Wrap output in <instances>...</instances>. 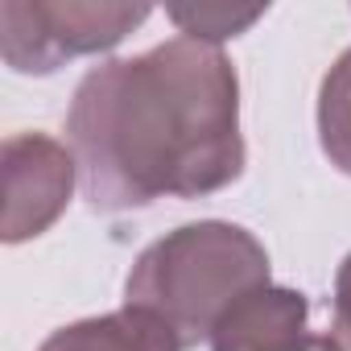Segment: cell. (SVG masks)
<instances>
[{"instance_id":"cell-1","label":"cell","mask_w":351,"mask_h":351,"mask_svg":"<svg viewBox=\"0 0 351 351\" xmlns=\"http://www.w3.org/2000/svg\"><path fill=\"white\" fill-rule=\"evenodd\" d=\"M66 136L95 211L215 195L244 173L236 66L195 38L91 66L75 87Z\"/></svg>"},{"instance_id":"cell-2","label":"cell","mask_w":351,"mask_h":351,"mask_svg":"<svg viewBox=\"0 0 351 351\" xmlns=\"http://www.w3.org/2000/svg\"><path fill=\"white\" fill-rule=\"evenodd\" d=\"M261 285H269L265 244L240 223L203 219L161 236L136 256L124 281V302L153 314L182 351H191Z\"/></svg>"},{"instance_id":"cell-3","label":"cell","mask_w":351,"mask_h":351,"mask_svg":"<svg viewBox=\"0 0 351 351\" xmlns=\"http://www.w3.org/2000/svg\"><path fill=\"white\" fill-rule=\"evenodd\" d=\"M153 9L149 5H0V54L17 75H54L79 54L120 46Z\"/></svg>"},{"instance_id":"cell-4","label":"cell","mask_w":351,"mask_h":351,"mask_svg":"<svg viewBox=\"0 0 351 351\" xmlns=\"http://www.w3.org/2000/svg\"><path fill=\"white\" fill-rule=\"evenodd\" d=\"M0 182H5L0 236H5V244H21L58 223L75 195L79 165L75 153L54 136L17 132L0 145Z\"/></svg>"},{"instance_id":"cell-5","label":"cell","mask_w":351,"mask_h":351,"mask_svg":"<svg viewBox=\"0 0 351 351\" xmlns=\"http://www.w3.org/2000/svg\"><path fill=\"white\" fill-rule=\"evenodd\" d=\"M211 351H335V339L310 330L306 293L269 281L219 318Z\"/></svg>"},{"instance_id":"cell-6","label":"cell","mask_w":351,"mask_h":351,"mask_svg":"<svg viewBox=\"0 0 351 351\" xmlns=\"http://www.w3.org/2000/svg\"><path fill=\"white\" fill-rule=\"evenodd\" d=\"M38 351H182V347L153 314L124 306L54 330Z\"/></svg>"},{"instance_id":"cell-7","label":"cell","mask_w":351,"mask_h":351,"mask_svg":"<svg viewBox=\"0 0 351 351\" xmlns=\"http://www.w3.org/2000/svg\"><path fill=\"white\" fill-rule=\"evenodd\" d=\"M318 141L335 169L351 173V46L335 58L318 87Z\"/></svg>"},{"instance_id":"cell-8","label":"cell","mask_w":351,"mask_h":351,"mask_svg":"<svg viewBox=\"0 0 351 351\" xmlns=\"http://www.w3.org/2000/svg\"><path fill=\"white\" fill-rule=\"evenodd\" d=\"M265 9H232V5H191V9H169V21L182 29V38L219 46L228 38H240L248 25H256Z\"/></svg>"},{"instance_id":"cell-9","label":"cell","mask_w":351,"mask_h":351,"mask_svg":"<svg viewBox=\"0 0 351 351\" xmlns=\"http://www.w3.org/2000/svg\"><path fill=\"white\" fill-rule=\"evenodd\" d=\"M330 339H335V351H351V252L343 256V265H339V273H335Z\"/></svg>"}]
</instances>
